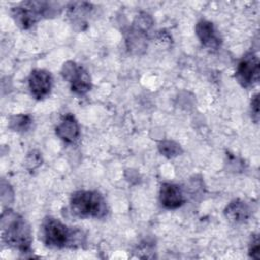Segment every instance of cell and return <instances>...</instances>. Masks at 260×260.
<instances>
[{"instance_id": "6da1fadb", "label": "cell", "mask_w": 260, "mask_h": 260, "mask_svg": "<svg viewBox=\"0 0 260 260\" xmlns=\"http://www.w3.org/2000/svg\"><path fill=\"white\" fill-rule=\"evenodd\" d=\"M41 240L43 243L56 249L77 248L85 242V236L78 229L69 228L59 219L47 216L41 224Z\"/></svg>"}, {"instance_id": "7a4b0ae2", "label": "cell", "mask_w": 260, "mask_h": 260, "mask_svg": "<svg viewBox=\"0 0 260 260\" xmlns=\"http://www.w3.org/2000/svg\"><path fill=\"white\" fill-rule=\"evenodd\" d=\"M1 238L6 245L21 253L31 251L30 226L20 214L11 209H6L1 214Z\"/></svg>"}, {"instance_id": "3957f363", "label": "cell", "mask_w": 260, "mask_h": 260, "mask_svg": "<svg viewBox=\"0 0 260 260\" xmlns=\"http://www.w3.org/2000/svg\"><path fill=\"white\" fill-rule=\"evenodd\" d=\"M59 3L48 1H24L12 7L11 15L15 23L22 29H28L42 18L55 17L61 11Z\"/></svg>"}, {"instance_id": "277c9868", "label": "cell", "mask_w": 260, "mask_h": 260, "mask_svg": "<svg viewBox=\"0 0 260 260\" xmlns=\"http://www.w3.org/2000/svg\"><path fill=\"white\" fill-rule=\"evenodd\" d=\"M70 208L78 217L102 218L108 213V206L104 196L96 191L79 190L70 198Z\"/></svg>"}, {"instance_id": "5b68a950", "label": "cell", "mask_w": 260, "mask_h": 260, "mask_svg": "<svg viewBox=\"0 0 260 260\" xmlns=\"http://www.w3.org/2000/svg\"><path fill=\"white\" fill-rule=\"evenodd\" d=\"M61 74L70 85L71 90L76 94L82 95L91 88V79L88 72L80 65L73 61H67L63 64Z\"/></svg>"}, {"instance_id": "8992f818", "label": "cell", "mask_w": 260, "mask_h": 260, "mask_svg": "<svg viewBox=\"0 0 260 260\" xmlns=\"http://www.w3.org/2000/svg\"><path fill=\"white\" fill-rule=\"evenodd\" d=\"M260 73L259 59L254 52H248L239 61L236 69V78L243 87L253 86L258 82Z\"/></svg>"}, {"instance_id": "52a82bcc", "label": "cell", "mask_w": 260, "mask_h": 260, "mask_svg": "<svg viewBox=\"0 0 260 260\" xmlns=\"http://www.w3.org/2000/svg\"><path fill=\"white\" fill-rule=\"evenodd\" d=\"M52 75L45 69H34L28 76V87L37 100L45 99L51 91Z\"/></svg>"}, {"instance_id": "ba28073f", "label": "cell", "mask_w": 260, "mask_h": 260, "mask_svg": "<svg viewBox=\"0 0 260 260\" xmlns=\"http://www.w3.org/2000/svg\"><path fill=\"white\" fill-rule=\"evenodd\" d=\"M195 32L204 47L213 51L219 49L221 45V38L212 22L205 19L199 20L196 23Z\"/></svg>"}, {"instance_id": "9c48e42d", "label": "cell", "mask_w": 260, "mask_h": 260, "mask_svg": "<svg viewBox=\"0 0 260 260\" xmlns=\"http://www.w3.org/2000/svg\"><path fill=\"white\" fill-rule=\"evenodd\" d=\"M159 200L164 207L175 209L183 205L185 197L180 186L172 183H164L159 190Z\"/></svg>"}, {"instance_id": "30bf717a", "label": "cell", "mask_w": 260, "mask_h": 260, "mask_svg": "<svg viewBox=\"0 0 260 260\" xmlns=\"http://www.w3.org/2000/svg\"><path fill=\"white\" fill-rule=\"evenodd\" d=\"M148 32L132 24L125 34L126 46L129 52L135 55H141L147 48Z\"/></svg>"}, {"instance_id": "8fae6325", "label": "cell", "mask_w": 260, "mask_h": 260, "mask_svg": "<svg viewBox=\"0 0 260 260\" xmlns=\"http://www.w3.org/2000/svg\"><path fill=\"white\" fill-rule=\"evenodd\" d=\"M79 125L76 119L71 114H66L62 117L60 123L56 127V134L66 143H72L79 137Z\"/></svg>"}, {"instance_id": "7c38bea8", "label": "cell", "mask_w": 260, "mask_h": 260, "mask_svg": "<svg viewBox=\"0 0 260 260\" xmlns=\"http://www.w3.org/2000/svg\"><path fill=\"white\" fill-rule=\"evenodd\" d=\"M252 214L251 207L241 199L232 200L224 208L225 217L234 223H243L247 221Z\"/></svg>"}, {"instance_id": "4fadbf2b", "label": "cell", "mask_w": 260, "mask_h": 260, "mask_svg": "<svg viewBox=\"0 0 260 260\" xmlns=\"http://www.w3.org/2000/svg\"><path fill=\"white\" fill-rule=\"evenodd\" d=\"M92 9L90 3L87 2H71L68 6V15L73 24L78 25L81 29V25L86 24L84 17Z\"/></svg>"}, {"instance_id": "5bb4252c", "label": "cell", "mask_w": 260, "mask_h": 260, "mask_svg": "<svg viewBox=\"0 0 260 260\" xmlns=\"http://www.w3.org/2000/svg\"><path fill=\"white\" fill-rule=\"evenodd\" d=\"M32 124V118L27 114H18L9 118L8 127L16 132L27 131Z\"/></svg>"}, {"instance_id": "9a60e30c", "label": "cell", "mask_w": 260, "mask_h": 260, "mask_svg": "<svg viewBox=\"0 0 260 260\" xmlns=\"http://www.w3.org/2000/svg\"><path fill=\"white\" fill-rule=\"evenodd\" d=\"M158 150L159 152L168 157L172 158L175 156L180 155L183 152V149L179 143L173 140H164L158 144Z\"/></svg>"}, {"instance_id": "2e32d148", "label": "cell", "mask_w": 260, "mask_h": 260, "mask_svg": "<svg viewBox=\"0 0 260 260\" xmlns=\"http://www.w3.org/2000/svg\"><path fill=\"white\" fill-rule=\"evenodd\" d=\"M249 256L253 259H260V241L257 234L252 235L251 241L249 243Z\"/></svg>"}, {"instance_id": "e0dca14e", "label": "cell", "mask_w": 260, "mask_h": 260, "mask_svg": "<svg viewBox=\"0 0 260 260\" xmlns=\"http://www.w3.org/2000/svg\"><path fill=\"white\" fill-rule=\"evenodd\" d=\"M13 191L8 183L4 180L1 182V201L3 205H9L13 201Z\"/></svg>"}, {"instance_id": "ac0fdd59", "label": "cell", "mask_w": 260, "mask_h": 260, "mask_svg": "<svg viewBox=\"0 0 260 260\" xmlns=\"http://www.w3.org/2000/svg\"><path fill=\"white\" fill-rule=\"evenodd\" d=\"M42 164V156L41 153L37 150H32L28 153L26 157V167L28 170H35Z\"/></svg>"}, {"instance_id": "d6986e66", "label": "cell", "mask_w": 260, "mask_h": 260, "mask_svg": "<svg viewBox=\"0 0 260 260\" xmlns=\"http://www.w3.org/2000/svg\"><path fill=\"white\" fill-rule=\"evenodd\" d=\"M251 113L252 119L257 123L259 121V94L256 93L251 101Z\"/></svg>"}]
</instances>
